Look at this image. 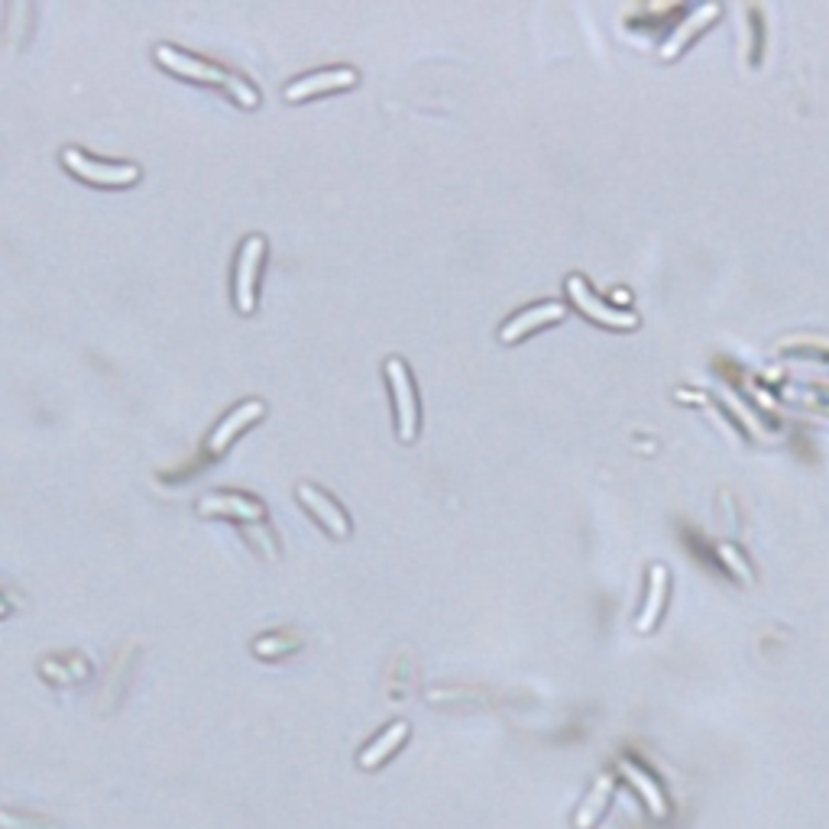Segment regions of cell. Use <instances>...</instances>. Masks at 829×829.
<instances>
[{"instance_id": "cell-1", "label": "cell", "mask_w": 829, "mask_h": 829, "mask_svg": "<svg viewBox=\"0 0 829 829\" xmlns=\"http://www.w3.org/2000/svg\"><path fill=\"white\" fill-rule=\"evenodd\" d=\"M156 62L159 65H166L169 71H178V75H185V78H195V81H208V85H224L234 98H237L243 108H256L259 104V95H256V88L246 81V78H240L234 71H224V68H218V65H211V62H201V59H191V56H185V53H178L176 46H156Z\"/></svg>"}, {"instance_id": "cell-2", "label": "cell", "mask_w": 829, "mask_h": 829, "mask_svg": "<svg viewBox=\"0 0 829 829\" xmlns=\"http://www.w3.org/2000/svg\"><path fill=\"white\" fill-rule=\"evenodd\" d=\"M567 296H571V301L590 321L603 324V328H612V331H632V328H639V314L635 311H622V308H612L603 298H596V292L584 283V276H567Z\"/></svg>"}, {"instance_id": "cell-3", "label": "cell", "mask_w": 829, "mask_h": 829, "mask_svg": "<svg viewBox=\"0 0 829 829\" xmlns=\"http://www.w3.org/2000/svg\"><path fill=\"white\" fill-rule=\"evenodd\" d=\"M62 163H65V169H71L75 176L95 181V185H133L140 178V169L133 163H98L71 146L62 150Z\"/></svg>"}, {"instance_id": "cell-4", "label": "cell", "mask_w": 829, "mask_h": 829, "mask_svg": "<svg viewBox=\"0 0 829 829\" xmlns=\"http://www.w3.org/2000/svg\"><path fill=\"white\" fill-rule=\"evenodd\" d=\"M386 379L393 386V402H396V414H399V438L414 441V434H418V406H414L409 366L402 360H386Z\"/></svg>"}, {"instance_id": "cell-5", "label": "cell", "mask_w": 829, "mask_h": 829, "mask_svg": "<svg viewBox=\"0 0 829 829\" xmlns=\"http://www.w3.org/2000/svg\"><path fill=\"white\" fill-rule=\"evenodd\" d=\"M263 253H266V243H263V237H250L243 246H240L234 296H237V308L243 311V314H250V311H253V305H256V273H259Z\"/></svg>"}, {"instance_id": "cell-6", "label": "cell", "mask_w": 829, "mask_h": 829, "mask_svg": "<svg viewBox=\"0 0 829 829\" xmlns=\"http://www.w3.org/2000/svg\"><path fill=\"white\" fill-rule=\"evenodd\" d=\"M564 314H567V308H564L561 301H544V305H534V308H529V311H519L512 321H506V324H502L499 341H502V344H516V341H522L526 334H532V331H538V328L561 321Z\"/></svg>"}, {"instance_id": "cell-7", "label": "cell", "mask_w": 829, "mask_h": 829, "mask_svg": "<svg viewBox=\"0 0 829 829\" xmlns=\"http://www.w3.org/2000/svg\"><path fill=\"white\" fill-rule=\"evenodd\" d=\"M354 68H331V71H318V75L292 81L286 88V101H301V98H311V95H321V91H338V88H354Z\"/></svg>"}, {"instance_id": "cell-8", "label": "cell", "mask_w": 829, "mask_h": 829, "mask_svg": "<svg viewBox=\"0 0 829 829\" xmlns=\"http://www.w3.org/2000/svg\"><path fill=\"white\" fill-rule=\"evenodd\" d=\"M716 16H719V7H716V3H707V7H700V10H694V13H690L681 26H674V33L664 40V46H661V59H674V56H681V49H684V46H690V40H694L697 33H704Z\"/></svg>"}, {"instance_id": "cell-9", "label": "cell", "mask_w": 829, "mask_h": 829, "mask_svg": "<svg viewBox=\"0 0 829 829\" xmlns=\"http://www.w3.org/2000/svg\"><path fill=\"white\" fill-rule=\"evenodd\" d=\"M667 587H671V577H667V567L664 564H652L649 571V596H645V606L639 612V632H652L664 612V603H667Z\"/></svg>"}, {"instance_id": "cell-10", "label": "cell", "mask_w": 829, "mask_h": 829, "mask_svg": "<svg viewBox=\"0 0 829 829\" xmlns=\"http://www.w3.org/2000/svg\"><path fill=\"white\" fill-rule=\"evenodd\" d=\"M298 499L328 526V532L334 534V538H347V532H351V526H347V516L324 496V493H318L314 486H308V483H301L298 486Z\"/></svg>"}, {"instance_id": "cell-11", "label": "cell", "mask_w": 829, "mask_h": 829, "mask_svg": "<svg viewBox=\"0 0 829 829\" xmlns=\"http://www.w3.org/2000/svg\"><path fill=\"white\" fill-rule=\"evenodd\" d=\"M198 512L201 516H237V519H246V522H259L266 516V509L246 496H205L198 502Z\"/></svg>"}, {"instance_id": "cell-12", "label": "cell", "mask_w": 829, "mask_h": 829, "mask_svg": "<svg viewBox=\"0 0 829 829\" xmlns=\"http://www.w3.org/2000/svg\"><path fill=\"white\" fill-rule=\"evenodd\" d=\"M409 739V722H393L373 745H366L363 749V755H360V765L363 769H376V765H383L402 742Z\"/></svg>"}, {"instance_id": "cell-13", "label": "cell", "mask_w": 829, "mask_h": 829, "mask_svg": "<svg viewBox=\"0 0 829 829\" xmlns=\"http://www.w3.org/2000/svg\"><path fill=\"white\" fill-rule=\"evenodd\" d=\"M263 414V402H243L240 409L228 414L218 428H214V434H211V451L214 454H221V451H228V444H231V438L237 434L243 424H250V421H256Z\"/></svg>"}, {"instance_id": "cell-14", "label": "cell", "mask_w": 829, "mask_h": 829, "mask_svg": "<svg viewBox=\"0 0 829 829\" xmlns=\"http://www.w3.org/2000/svg\"><path fill=\"white\" fill-rule=\"evenodd\" d=\"M609 797H612V777H609V774H599V777H596V784H593V791L587 794V800L581 804V810H577V817H574V827L590 829L593 824L603 817V810H606Z\"/></svg>"}, {"instance_id": "cell-15", "label": "cell", "mask_w": 829, "mask_h": 829, "mask_svg": "<svg viewBox=\"0 0 829 829\" xmlns=\"http://www.w3.org/2000/svg\"><path fill=\"white\" fill-rule=\"evenodd\" d=\"M622 774H626V777H629V781L635 784V791H639V794H642V800H645V804L652 807L654 817H664V814H667L661 787H657L652 777H649L645 771L639 769L635 762H629V759H626V762H622Z\"/></svg>"}, {"instance_id": "cell-16", "label": "cell", "mask_w": 829, "mask_h": 829, "mask_svg": "<svg viewBox=\"0 0 829 829\" xmlns=\"http://www.w3.org/2000/svg\"><path fill=\"white\" fill-rule=\"evenodd\" d=\"M719 557H722V561H729V564L736 567V574H739L742 581H749V567H745V561H742V557H739V554L732 551V544H722V548H719Z\"/></svg>"}, {"instance_id": "cell-17", "label": "cell", "mask_w": 829, "mask_h": 829, "mask_svg": "<svg viewBox=\"0 0 829 829\" xmlns=\"http://www.w3.org/2000/svg\"><path fill=\"white\" fill-rule=\"evenodd\" d=\"M3 612H7V603H3V599H0V616H3Z\"/></svg>"}]
</instances>
